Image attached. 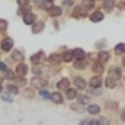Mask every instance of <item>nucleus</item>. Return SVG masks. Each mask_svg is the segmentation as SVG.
Returning <instances> with one entry per match:
<instances>
[{
  "label": "nucleus",
  "mask_w": 125,
  "mask_h": 125,
  "mask_svg": "<svg viewBox=\"0 0 125 125\" xmlns=\"http://www.w3.org/2000/svg\"><path fill=\"white\" fill-rule=\"evenodd\" d=\"M31 84L35 87V89H39V90H42V89H45V87L48 86V82H47L45 79H42L41 76H35V77L31 80Z\"/></svg>",
  "instance_id": "obj_1"
},
{
  "label": "nucleus",
  "mask_w": 125,
  "mask_h": 125,
  "mask_svg": "<svg viewBox=\"0 0 125 125\" xmlns=\"http://www.w3.org/2000/svg\"><path fill=\"white\" fill-rule=\"evenodd\" d=\"M71 16H73V18H76V19L86 18V16H87V10H86L82 4H77V6H74V10H73Z\"/></svg>",
  "instance_id": "obj_2"
},
{
  "label": "nucleus",
  "mask_w": 125,
  "mask_h": 125,
  "mask_svg": "<svg viewBox=\"0 0 125 125\" xmlns=\"http://www.w3.org/2000/svg\"><path fill=\"white\" fill-rule=\"evenodd\" d=\"M0 47H1V51H4V52L12 51V48H13V39H12L10 36L3 38L1 42H0Z\"/></svg>",
  "instance_id": "obj_3"
},
{
  "label": "nucleus",
  "mask_w": 125,
  "mask_h": 125,
  "mask_svg": "<svg viewBox=\"0 0 125 125\" xmlns=\"http://www.w3.org/2000/svg\"><path fill=\"white\" fill-rule=\"evenodd\" d=\"M48 15L51 18H60L62 15V7L61 6H55V4H51L48 7Z\"/></svg>",
  "instance_id": "obj_4"
},
{
  "label": "nucleus",
  "mask_w": 125,
  "mask_h": 125,
  "mask_svg": "<svg viewBox=\"0 0 125 125\" xmlns=\"http://www.w3.org/2000/svg\"><path fill=\"white\" fill-rule=\"evenodd\" d=\"M28 71H29V68H28V65H26L25 62H19V64L16 65V68H15V73H16V76H19V77L26 76Z\"/></svg>",
  "instance_id": "obj_5"
},
{
  "label": "nucleus",
  "mask_w": 125,
  "mask_h": 125,
  "mask_svg": "<svg viewBox=\"0 0 125 125\" xmlns=\"http://www.w3.org/2000/svg\"><path fill=\"white\" fill-rule=\"evenodd\" d=\"M108 73H109L108 77H112V79H116V80H119V79H121V74H122L121 67H116V65L109 67V71H108Z\"/></svg>",
  "instance_id": "obj_6"
},
{
  "label": "nucleus",
  "mask_w": 125,
  "mask_h": 125,
  "mask_svg": "<svg viewBox=\"0 0 125 125\" xmlns=\"http://www.w3.org/2000/svg\"><path fill=\"white\" fill-rule=\"evenodd\" d=\"M89 19H90V22L97 23V22H102V21L105 19V15H103V12H100V10H93L92 15L89 16Z\"/></svg>",
  "instance_id": "obj_7"
},
{
  "label": "nucleus",
  "mask_w": 125,
  "mask_h": 125,
  "mask_svg": "<svg viewBox=\"0 0 125 125\" xmlns=\"http://www.w3.org/2000/svg\"><path fill=\"white\" fill-rule=\"evenodd\" d=\"M73 83H74V86H76V89L77 90H84L86 87H87V82L84 80V79H82V77H74L73 79Z\"/></svg>",
  "instance_id": "obj_8"
},
{
  "label": "nucleus",
  "mask_w": 125,
  "mask_h": 125,
  "mask_svg": "<svg viewBox=\"0 0 125 125\" xmlns=\"http://www.w3.org/2000/svg\"><path fill=\"white\" fill-rule=\"evenodd\" d=\"M100 86H102V79L99 76H93L90 79V82H89V87H92V89H100Z\"/></svg>",
  "instance_id": "obj_9"
},
{
  "label": "nucleus",
  "mask_w": 125,
  "mask_h": 125,
  "mask_svg": "<svg viewBox=\"0 0 125 125\" xmlns=\"http://www.w3.org/2000/svg\"><path fill=\"white\" fill-rule=\"evenodd\" d=\"M44 28H45V23H44L42 21H39V22H35V23L32 25V33H33V35H36V33H41V32L44 31Z\"/></svg>",
  "instance_id": "obj_10"
},
{
  "label": "nucleus",
  "mask_w": 125,
  "mask_h": 125,
  "mask_svg": "<svg viewBox=\"0 0 125 125\" xmlns=\"http://www.w3.org/2000/svg\"><path fill=\"white\" fill-rule=\"evenodd\" d=\"M22 19H23V23H25V25H33V23L36 22V16H35V13H32V12H29L28 15H25Z\"/></svg>",
  "instance_id": "obj_11"
},
{
  "label": "nucleus",
  "mask_w": 125,
  "mask_h": 125,
  "mask_svg": "<svg viewBox=\"0 0 125 125\" xmlns=\"http://www.w3.org/2000/svg\"><path fill=\"white\" fill-rule=\"evenodd\" d=\"M44 51H38L36 54H33V55H31V62H33V65H38L39 62L42 61V58H44Z\"/></svg>",
  "instance_id": "obj_12"
},
{
  "label": "nucleus",
  "mask_w": 125,
  "mask_h": 125,
  "mask_svg": "<svg viewBox=\"0 0 125 125\" xmlns=\"http://www.w3.org/2000/svg\"><path fill=\"white\" fill-rule=\"evenodd\" d=\"M115 0H103V10L105 12H108V13H111L114 9H115Z\"/></svg>",
  "instance_id": "obj_13"
},
{
  "label": "nucleus",
  "mask_w": 125,
  "mask_h": 125,
  "mask_svg": "<svg viewBox=\"0 0 125 125\" xmlns=\"http://www.w3.org/2000/svg\"><path fill=\"white\" fill-rule=\"evenodd\" d=\"M65 97H67V99H70V100L77 99V97H79L77 89H76V87H70V89H67V90H65Z\"/></svg>",
  "instance_id": "obj_14"
},
{
  "label": "nucleus",
  "mask_w": 125,
  "mask_h": 125,
  "mask_svg": "<svg viewBox=\"0 0 125 125\" xmlns=\"http://www.w3.org/2000/svg\"><path fill=\"white\" fill-rule=\"evenodd\" d=\"M51 102H54L57 105H61L62 102H64V97H62V94L60 92H52L51 93Z\"/></svg>",
  "instance_id": "obj_15"
},
{
  "label": "nucleus",
  "mask_w": 125,
  "mask_h": 125,
  "mask_svg": "<svg viewBox=\"0 0 125 125\" xmlns=\"http://www.w3.org/2000/svg\"><path fill=\"white\" fill-rule=\"evenodd\" d=\"M97 60L100 62H108L111 60V54H109V51H99V54H97Z\"/></svg>",
  "instance_id": "obj_16"
},
{
  "label": "nucleus",
  "mask_w": 125,
  "mask_h": 125,
  "mask_svg": "<svg viewBox=\"0 0 125 125\" xmlns=\"http://www.w3.org/2000/svg\"><path fill=\"white\" fill-rule=\"evenodd\" d=\"M68 86H70V80H68L67 77H62L61 80L57 83V87H58L60 90H67V89H70Z\"/></svg>",
  "instance_id": "obj_17"
},
{
  "label": "nucleus",
  "mask_w": 125,
  "mask_h": 125,
  "mask_svg": "<svg viewBox=\"0 0 125 125\" xmlns=\"http://www.w3.org/2000/svg\"><path fill=\"white\" fill-rule=\"evenodd\" d=\"M74 60V52L73 50H68V51H64L62 52V61L64 62H71Z\"/></svg>",
  "instance_id": "obj_18"
},
{
  "label": "nucleus",
  "mask_w": 125,
  "mask_h": 125,
  "mask_svg": "<svg viewBox=\"0 0 125 125\" xmlns=\"http://www.w3.org/2000/svg\"><path fill=\"white\" fill-rule=\"evenodd\" d=\"M73 64H74V68H77V70H84V68L87 67V60H86V58L76 60Z\"/></svg>",
  "instance_id": "obj_19"
},
{
  "label": "nucleus",
  "mask_w": 125,
  "mask_h": 125,
  "mask_svg": "<svg viewBox=\"0 0 125 125\" xmlns=\"http://www.w3.org/2000/svg\"><path fill=\"white\" fill-rule=\"evenodd\" d=\"M74 52V58L76 60H82V58H86V51L83 48H74L73 50Z\"/></svg>",
  "instance_id": "obj_20"
},
{
  "label": "nucleus",
  "mask_w": 125,
  "mask_h": 125,
  "mask_svg": "<svg viewBox=\"0 0 125 125\" xmlns=\"http://www.w3.org/2000/svg\"><path fill=\"white\" fill-rule=\"evenodd\" d=\"M105 84H106L108 89H115V87L118 86V80H116V79H112V77H108V79L105 80Z\"/></svg>",
  "instance_id": "obj_21"
},
{
  "label": "nucleus",
  "mask_w": 125,
  "mask_h": 125,
  "mask_svg": "<svg viewBox=\"0 0 125 125\" xmlns=\"http://www.w3.org/2000/svg\"><path fill=\"white\" fill-rule=\"evenodd\" d=\"M114 51H115V54H116V55H124V54H125V44H124V42L116 44V45H115V48H114Z\"/></svg>",
  "instance_id": "obj_22"
},
{
  "label": "nucleus",
  "mask_w": 125,
  "mask_h": 125,
  "mask_svg": "<svg viewBox=\"0 0 125 125\" xmlns=\"http://www.w3.org/2000/svg\"><path fill=\"white\" fill-rule=\"evenodd\" d=\"M48 60L52 64H60V62H62V55H60V54H51L48 57Z\"/></svg>",
  "instance_id": "obj_23"
},
{
  "label": "nucleus",
  "mask_w": 125,
  "mask_h": 125,
  "mask_svg": "<svg viewBox=\"0 0 125 125\" xmlns=\"http://www.w3.org/2000/svg\"><path fill=\"white\" fill-rule=\"evenodd\" d=\"M92 68H93V71L97 74V76H99V74H102V73H103V62L96 61L93 64V67H92Z\"/></svg>",
  "instance_id": "obj_24"
},
{
  "label": "nucleus",
  "mask_w": 125,
  "mask_h": 125,
  "mask_svg": "<svg viewBox=\"0 0 125 125\" xmlns=\"http://www.w3.org/2000/svg\"><path fill=\"white\" fill-rule=\"evenodd\" d=\"M6 89H7V92H9L10 94H18V93H19V87H18V84L9 83V84L6 86Z\"/></svg>",
  "instance_id": "obj_25"
},
{
  "label": "nucleus",
  "mask_w": 125,
  "mask_h": 125,
  "mask_svg": "<svg viewBox=\"0 0 125 125\" xmlns=\"http://www.w3.org/2000/svg\"><path fill=\"white\" fill-rule=\"evenodd\" d=\"M87 112H89L90 115H97V114L100 112V106H99V105H89V106H87Z\"/></svg>",
  "instance_id": "obj_26"
},
{
  "label": "nucleus",
  "mask_w": 125,
  "mask_h": 125,
  "mask_svg": "<svg viewBox=\"0 0 125 125\" xmlns=\"http://www.w3.org/2000/svg\"><path fill=\"white\" fill-rule=\"evenodd\" d=\"M82 6H83L86 10H92L94 7V0H83V1H82Z\"/></svg>",
  "instance_id": "obj_27"
},
{
  "label": "nucleus",
  "mask_w": 125,
  "mask_h": 125,
  "mask_svg": "<svg viewBox=\"0 0 125 125\" xmlns=\"http://www.w3.org/2000/svg\"><path fill=\"white\" fill-rule=\"evenodd\" d=\"M12 58H13L15 61L22 62V61H23V54H22L21 51H18V50H16V51H13V52H12Z\"/></svg>",
  "instance_id": "obj_28"
},
{
  "label": "nucleus",
  "mask_w": 125,
  "mask_h": 125,
  "mask_svg": "<svg viewBox=\"0 0 125 125\" xmlns=\"http://www.w3.org/2000/svg\"><path fill=\"white\" fill-rule=\"evenodd\" d=\"M29 12H31V7H29V6H22V7H19V9H18V15H19V16H22V18H23L25 15H28Z\"/></svg>",
  "instance_id": "obj_29"
},
{
  "label": "nucleus",
  "mask_w": 125,
  "mask_h": 125,
  "mask_svg": "<svg viewBox=\"0 0 125 125\" xmlns=\"http://www.w3.org/2000/svg\"><path fill=\"white\" fill-rule=\"evenodd\" d=\"M77 100H79V103L86 105V103H89V102H90V96H89V94H80V96L77 97Z\"/></svg>",
  "instance_id": "obj_30"
},
{
  "label": "nucleus",
  "mask_w": 125,
  "mask_h": 125,
  "mask_svg": "<svg viewBox=\"0 0 125 125\" xmlns=\"http://www.w3.org/2000/svg\"><path fill=\"white\" fill-rule=\"evenodd\" d=\"M71 111H74V112H84V111H87V109L84 108V105H82V103H76V105L71 106Z\"/></svg>",
  "instance_id": "obj_31"
},
{
  "label": "nucleus",
  "mask_w": 125,
  "mask_h": 125,
  "mask_svg": "<svg viewBox=\"0 0 125 125\" xmlns=\"http://www.w3.org/2000/svg\"><path fill=\"white\" fill-rule=\"evenodd\" d=\"M16 73L15 71H12V70H7L6 73H4V79H7V80H13V79H16V76H15Z\"/></svg>",
  "instance_id": "obj_32"
},
{
  "label": "nucleus",
  "mask_w": 125,
  "mask_h": 125,
  "mask_svg": "<svg viewBox=\"0 0 125 125\" xmlns=\"http://www.w3.org/2000/svg\"><path fill=\"white\" fill-rule=\"evenodd\" d=\"M7 21H4V19H0V32H4L7 29Z\"/></svg>",
  "instance_id": "obj_33"
},
{
  "label": "nucleus",
  "mask_w": 125,
  "mask_h": 125,
  "mask_svg": "<svg viewBox=\"0 0 125 125\" xmlns=\"http://www.w3.org/2000/svg\"><path fill=\"white\" fill-rule=\"evenodd\" d=\"M0 96H1V100H6V102H12V97H10L9 92H3V93L0 94Z\"/></svg>",
  "instance_id": "obj_34"
},
{
  "label": "nucleus",
  "mask_w": 125,
  "mask_h": 125,
  "mask_svg": "<svg viewBox=\"0 0 125 125\" xmlns=\"http://www.w3.org/2000/svg\"><path fill=\"white\" fill-rule=\"evenodd\" d=\"M32 73H33L35 76H41V74H42V68H41V67H38V65H33Z\"/></svg>",
  "instance_id": "obj_35"
},
{
  "label": "nucleus",
  "mask_w": 125,
  "mask_h": 125,
  "mask_svg": "<svg viewBox=\"0 0 125 125\" xmlns=\"http://www.w3.org/2000/svg\"><path fill=\"white\" fill-rule=\"evenodd\" d=\"M61 4L64 7H73L74 6V0H62Z\"/></svg>",
  "instance_id": "obj_36"
},
{
  "label": "nucleus",
  "mask_w": 125,
  "mask_h": 125,
  "mask_svg": "<svg viewBox=\"0 0 125 125\" xmlns=\"http://www.w3.org/2000/svg\"><path fill=\"white\" fill-rule=\"evenodd\" d=\"M39 94L44 97V99H51V93H48L45 89H42V90H39Z\"/></svg>",
  "instance_id": "obj_37"
},
{
  "label": "nucleus",
  "mask_w": 125,
  "mask_h": 125,
  "mask_svg": "<svg viewBox=\"0 0 125 125\" xmlns=\"http://www.w3.org/2000/svg\"><path fill=\"white\" fill-rule=\"evenodd\" d=\"M86 125H102V122H100V119H87Z\"/></svg>",
  "instance_id": "obj_38"
},
{
  "label": "nucleus",
  "mask_w": 125,
  "mask_h": 125,
  "mask_svg": "<svg viewBox=\"0 0 125 125\" xmlns=\"http://www.w3.org/2000/svg\"><path fill=\"white\" fill-rule=\"evenodd\" d=\"M16 1H18L19 7H22V6H29V3H31V0H16Z\"/></svg>",
  "instance_id": "obj_39"
},
{
  "label": "nucleus",
  "mask_w": 125,
  "mask_h": 125,
  "mask_svg": "<svg viewBox=\"0 0 125 125\" xmlns=\"http://www.w3.org/2000/svg\"><path fill=\"white\" fill-rule=\"evenodd\" d=\"M9 68H7V64L6 62H3V61H0V71H3V73H6Z\"/></svg>",
  "instance_id": "obj_40"
},
{
  "label": "nucleus",
  "mask_w": 125,
  "mask_h": 125,
  "mask_svg": "<svg viewBox=\"0 0 125 125\" xmlns=\"http://www.w3.org/2000/svg\"><path fill=\"white\" fill-rule=\"evenodd\" d=\"M25 96H29V99H31L32 96H33V93H32V90H26V92H25Z\"/></svg>",
  "instance_id": "obj_41"
},
{
  "label": "nucleus",
  "mask_w": 125,
  "mask_h": 125,
  "mask_svg": "<svg viewBox=\"0 0 125 125\" xmlns=\"http://www.w3.org/2000/svg\"><path fill=\"white\" fill-rule=\"evenodd\" d=\"M121 119H122V121L125 122V109L122 111V114H121Z\"/></svg>",
  "instance_id": "obj_42"
},
{
  "label": "nucleus",
  "mask_w": 125,
  "mask_h": 125,
  "mask_svg": "<svg viewBox=\"0 0 125 125\" xmlns=\"http://www.w3.org/2000/svg\"><path fill=\"white\" fill-rule=\"evenodd\" d=\"M100 122H102V124H108V119H106V118H100Z\"/></svg>",
  "instance_id": "obj_43"
},
{
  "label": "nucleus",
  "mask_w": 125,
  "mask_h": 125,
  "mask_svg": "<svg viewBox=\"0 0 125 125\" xmlns=\"http://www.w3.org/2000/svg\"><path fill=\"white\" fill-rule=\"evenodd\" d=\"M44 1L48 3V4H52V3H54V0H44Z\"/></svg>",
  "instance_id": "obj_44"
},
{
  "label": "nucleus",
  "mask_w": 125,
  "mask_h": 125,
  "mask_svg": "<svg viewBox=\"0 0 125 125\" xmlns=\"http://www.w3.org/2000/svg\"><path fill=\"white\" fill-rule=\"evenodd\" d=\"M1 86H3V79H0V90H1Z\"/></svg>",
  "instance_id": "obj_45"
},
{
  "label": "nucleus",
  "mask_w": 125,
  "mask_h": 125,
  "mask_svg": "<svg viewBox=\"0 0 125 125\" xmlns=\"http://www.w3.org/2000/svg\"><path fill=\"white\" fill-rule=\"evenodd\" d=\"M122 65H124V67H125V55H124V57H122Z\"/></svg>",
  "instance_id": "obj_46"
},
{
  "label": "nucleus",
  "mask_w": 125,
  "mask_h": 125,
  "mask_svg": "<svg viewBox=\"0 0 125 125\" xmlns=\"http://www.w3.org/2000/svg\"><path fill=\"white\" fill-rule=\"evenodd\" d=\"M41 1H44V0H33V3H41Z\"/></svg>",
  "instance_id": "obj_47"
},
{
  "label": "nucleus",
  "mask_w": 125,
  "mask_h": 125,
  "mask_svg": "<svg viewBox=\"0 0 125 125\" xmlns=\"http://www.w3.org/2000/svg\"><path fill=\"white\" fill-rule=\"evenodd\" d=\"M124 9H125V1H124Z\"/></svg>",
  "instance_id": "obj_48"
}]
</instances>
